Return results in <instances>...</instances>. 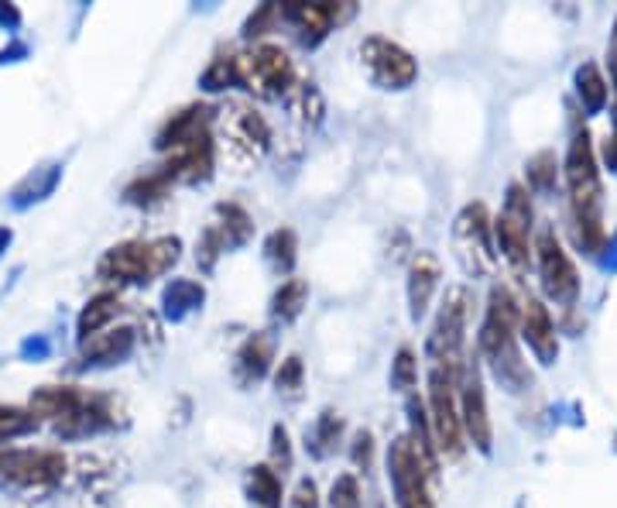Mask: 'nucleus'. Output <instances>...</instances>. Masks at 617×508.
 <instances>
[{"label":"nucleus","mask_w":617,"mask_h":508,"mask_svg":"<svg viewBox=\"0 0 617 508\" xmlns=\"http://www.w3.org/2000/svg\"><path fill=\"white\" fill-rule=\"evenodd\" d=\"M576 93L583 100V107L590 113L603 111V103H607V83H603L601 69L593 66V62H583L580 69H576Z\"/></svg>","instance_id":"25"},{"label":"nucleus","mask_w":617,"mask_h":508,"mask_svg":"<svg viewBox=\"0 0 617 508\" xmlns=\"http://www.w3.org/2000/svg\"><path fill=\"white\" fill-rule=\"evenodd\" d=\"M566 185H570V203H573L576 244L583 251L597 254L607 240L603 230V189L601 172H597V155L590 144V131H576L566 155Z\"/></svg>","instance_id":"1"},{"label":"nucleus","mask_w":617,"mask_h":508,"mask_svg":"<svg viewBox=\"0 0 617 508\" xmlns=\"http://www.w3.org/2000/svg\"><path fill=\"white\" fill-rule=\"evenodd\" d=\"M292 508H319V492H316V481L302 478L298 484H295Z\"/></svg>","instance_id":"38"},{"label":"nucleus","mask_w":617,"mask_h":508,"mask_svg":"<svg viewBox=\"0 0 617 508\" xmlns=\"http://www.w3.org/2000/svg\"><path fill=\"white\" fill-rule=\"evenodd\" d=\"M518 320H521V337L528 340L535 357H539L542 365H552L556 354H559V340H556V326H552V316H549L546 306L535 296H528L521 302Z\"/></svg>","instance_id":"16"},{"label":"nucleus","mask_w":617,"mask_h":508,"mask_svg":"<svg viewBox=\"0 0 617 508\" xmlns=\"http://www.w3.org/2000/svg\"><path fill=\"white\" fill-rule=\"evenodd\" d=\"M306 299H308L306 279H285L278 285V292L271 296V316L281 320V323H292L295 316L306 310Z\"/></svg>","instance_id":"22"},{"label":"nucleus","mask_w":617,"mask_h":508,"mask_svg":"<svg viewBox=\"0 0 617 508\" xmlns=\"http://www.w3.org/2000/svg\"><path fill=\"white\" fill-rule=\"evenodd\" d=\"M371 460H374V437H371L367 429H361V433L353 437V464L367 471Z\"/></svg>","instance_id":"39"},{"label":"nucleus","mask_w":617,"mask_h":508,"mask_svg":"<svg viewBox=\"0 0 617 508\" xmlns=\"http://www.w3.org/2000/svg\"><path fill=\"white\" fill-rule=\"evenodd\" d=\"M460 371L435 367L429 375V426H433L435 453L460 457L463 453V423H460V398H456Z\"/></svg>","instance_id":"4"},{"label":"nucleus","mask_w":617,"mask_h":508,"mask_svg":"<svg viewBox=\"0 0 617 508\" xmlns=\"http://www.w3.org/2000/svg\"><path fill=\"white\" fill-rule=\"evenodd\" d=\"M134 351V330H107V333H97V337L86 340L83 357L93 361V365H103V361H117V357H127Z\"/></svg>","instance_id":"21"},{"label":"nucleus","mask_w":617,"mask_h":508,"mask_svg":"<svg viewBox=\"0 0 617 508\" xmlns=\"http://www.w3.org/2000/svg\"><path fill=\"white\" fill-rule=\"evenodd\" d=\"M611 76H614V86H617V21H614V38H611Z\"/></svg>","instance_id":"42"},{"label":"nucleus","mask_w":617,"mask_h":508,"mask_svg":"<svg viewBox=\"0 0 617 508\" xmlns=\"http://www.w3.org/2000/svg\"><path fill=\"white\" fill-rule=\"evenodd\" d=\"M535 258H539V275H542V289L549 299H556L562 306H570L580 292V279L570 261V254L562 251L559 238L552 227H542L535 238Z\"/></svg>","instance_id":"10"},{"label":"nucleus","mask_w":617,"mask_h":508,"mask_svg":"<svg viewBox=\"0 0 617 508\" xmlns=\"http://www.w3.org/2000/svg\"><path fill=\"white\" fill-rule=\"evenodd\" d=\"M302 357H285L278 367V375H275V385H278L281 392H295V388H302Z\"/></svg>","instance_id":"36"},{"label":"nucleus","mask_w":617,"mask_h":508,"mask_svg":"<svg viewBox=\"0 0 617 508\" xmlns=\"http://www.w3.org/2000/svg\"><path fill=\"white\" fill-rule=\"evenodd\" d=\"M340 433H343V419H340L333 409H326L323 416H319L316 429H312V453H316V457L333 453L340 443Z\"/></svg>","instance_id":"29"},{"label":"nucleus","mask_w":617,"mask_h":508,"mask_svg":"<svg viewBox=\"0 0 617 508\" xmlns=\"http://www.w3.org/2000/svg\"><path fill=\"white\" fill-rule=\"evenodd\" d=\"M247 494H251L254 505L261 508H281V478L275 467L257 464L247 474Z\"/></svg>","instance_id":"23"},{"label":"nucleus","mask_w":617,"mask_h":508,"mask_svg":"<svg viewBox=\"0 0 617 508\" xmlns=\"http://www.w3.org/2000/svg\"><path fill=\"white\" fill-rule=\"evenodd\" d=\"M226 138L244 148L247 155H261L267 148V124L251 111V107H230V113L224 117Z\"/></svg>","instance_id":"18"},{"label":"nucleus","mask_w":617,"mask_h":508,"mask_svg":"<svg viewBox=\"0 0 617 508\" xmlns=\"http://www.w3.org/2000/svg\"><path fill=\"white\" fill-rule=\"evenodd\" d=\"M388 474H392L398 508H435L433 494H429L433 474L422 467L419 453L412 450L408 437H398L388 447Z\"/></svg>","instance_id":"8"},{"label":"nucleus","mask_w":617,"mask_h":508,"mask_svg":"<svg viewBox=\"0 0 617 508\" xmlns=\"http://www.w3.org/2000/svg\"><path fill=\"white\" fill-rule=\"evenodd\" d=\"M603 162H607V169L617 172V113H614V134L603 144Z\"/></svg>","instance_id":"41"},{"label":"nucleus","mask_w":617,"mask_h":508,"mask_svg":"<svg viewBox=\"0 0 617 508\" xmlns=\"http://www.w3.org/2000/svg\"><path fill=\"white\" fill-rule=\"evenodd\" d=\"M267 251V261L275 265V271H292L295 269V258H298V244H295V230H288V227H278L271 238H267L265 244Z\"/></svg>","instance_id":"28"},{"label":"nucleus","mask_w":617,"mask_h":508,"mask_svg":"<svg viewBox=\"0 0 617 508\" xmlns=\"http://www.w3.org/2000/svg\"><path fill=\"white\" fill-rule=\"evenodd\" d=\"M169 185L172 179L165 175V172H148V175H141L138 183L127 185V203H138V206H152V203H158V199L169 196Z\"/></svg>","instance_id":"27"},{"label":"nucleus","mask_w":617,"mask_h":508,"mask_svg":"<svg viewBox=\"0 0 617 508\" xmlns=\"http://www.w3.org/2000/svg\"><path fill=\"white\" fill-rule=\"evenodd\" d=\"M460 423H463V437L470 439L480 453H491L494 443V429H491V416H487V392H484V381H480V367H466V378L460 385Z\"/></svg>","instance_id":"12"},{"label":"nucleus","mask_w":617,"mask_h":508,"mask_svg":"<svg viewBox=\"0 0 617 508\" xmlns=\"http://www.w3.org/2000/svg\"><path fill=\"white\" fill-rule=\"evenodd\" d=\"M210 230L216 234V240L224 244V251H226V248H240L244 240L251 238L254 224L240 206H234V203H220V206H216V220L210 224Z\"/></svg>","instance_id":"19"},{"label":"nucleus","mask_w":617,"mask_h":508,"mask_svg":"<svg viewBox=\"0 0 617 508\" xmlns=\"http://www.w3.org/2000/svg\"><path fill=\"white\" fill-rule=\"evenodd\" d=\"M463 333H466V292L463 289H449L443 306H439L433 333H429V354H433L435 367L460 371Z\"/></svg>","instance_id":"9"},{"label":"nucleus","mask_w":617,"mask_h":508,"mask_svg":"<svg viewBox=\"0 0 617 508\" xmlns=\"http://www.w3.org/2000/svg\"><path fill=\"white\" fill-rule=\"evenodd\" d=\"M515 333H518V306H515V296L507 292L505 285H494L491 299H487V316H484V326H480V337H477L480 354L494 365L497 378L511 381V385H521L528 375H525V367H521Z\"/></svg>","instance_id":"2"},{"label":"nucleus","mask_w":617,"mask_h":508,"mask_svg":"<svg viewBox=\"0 0 617 508\" xmlns=\"http://www.w3.org/2000/svg\"><path fill=\"white\" fill-rule=\"evenodd\" d=\"M435 289H439V261L435 254L419 251L408 265V316L412 320H422L429 312Z\"/></svg>","instance_id":"17"},{"label":"nucleus","mask_w":617,"mask_h":508,"mask_svg":"<svg viewBox=\"0 0 617 508\" xmlns=\"http://www.w3.org/2000/svg\"><path fill=\"white\" fill-rule=\"evenodd\" d=\"M556 179H559V165H556V155L552 152H539V155L528 162V183L535 185V189H542V193H549L552 185H556Z\"/></svg>","instance_id":"32"},{"label":"nucleus","mask_w":617,"mask_h":508,"mask_svg":"<svg viewBox=\"0 0 617 508\" xmlns=\"http://www.w3.org/2000/svg\"><path fill=\"white\" fill-rule=\"evenodd\" d=\"M38 426V416L25 409H15V406H0V437H21V433H31Z\"/></svg>","instance_id":"33"},{"label":"nucleus","mask_w":617,"mask_h":508,"mask_svg":"<svg viewBox=\"0 0 617 508\" xmlns=\"http://www.w3.org/2000/svg\"><path fill=\"white\" fill-rule=\"evenodd\" d=\"M415 381H419V361H415V354L408 351V347H402L392 361V385L398 392H412Z\"/></svg>","instance_id":"31"},{"label":"nucleus","mask_w":617,"mask_h":508,"mask_svg":"<svg viewBox=\"0 0 617 508\" xmlns=\"http://www.w3.org/2000/svg\"><path fill=\"white\" fill-rule=\"evenodd\" d=\"M117 296H97V299H89V306H86L83 312H79V340H89V337H97L103 326L110 323L113 316H117Z\"/></svg>","instance_id":"26"},{"label":"nucleus","mask_w":617,"mask_h":508,"mask_svg":"<svg viewBox=\"0 0 617 508\" xmlns=\"http://www.w3.org/2000/svg\"><path fill=\"white\" fill-rule=\"evenodd\" d=\"M494 240L497 251L515 271H525L532 261V203L521 185H511L505 199V210L494 220Z\"/></svg>","instance_id":"6"},{"label":"nucleus","mask_w":617,"mask_h":508,"mask_svg":"<svg viewBox=\"0 0 617 508\" xmlns=\"http://www.w3.org/2000/svg\"><path fill=\"white\" fill-rule=\"evenodd\" d=\"M285 21H292L298 38L306 45H319L333 25L353 15V4H333V0H288L278 7Z\"/></svg>","instance_id":"11"},{"label":"nucleus","mask_w":617,"mask_h":508,"mask_svg":"<svg viewBox=\"0 0 617 508\" xmlns=\"http://www.w3.org/2000/svg\"><path fill=\"white\" fill-rule=\"evenodd\" d=\"M66 474V457L52 450H15L0 453V478L11 484H52Z\"/></svg>","instance_id":"13"},{"label":"nucleus","mask_w":617,"mask_h":508,"mask_svg":"<svg viewBox=\"0 0 617 508\" xmlns=\"http://www.w3.org/2000/svg\"><path fill=\"white\" fill-rule=\"evenodd\" d=\"M183 240L179 238H158V240H124L99 258L97 275L107 282H134L144 285L165 275L179 261Z\"/></svg>","instance_id":"3"},{"label":"nucleus","mask_w":617,"mask_h":508,"mask_svg":"<svg viewBox=\"0 0 617 508\" xmlns=\"http://www.w3.org/2000/svg\"><path fill=\"white\" fill-rule=\"evenodd\" d=\"M329 505L333 508H361V484H357L353 474H340V478L333 481Z\"/></svg>","instance_id":"35"},{"label":"nucleus","mask_w":617,"mask_h":508,"mask_svg":"<svg viewBox=\"0 0 617 508\" xmlns=\"http://www.w3.org/2000/svg\"><path fill=\"white\" fill-rule=\"evenodd\" d=\"M234 66H237V86L251 90L254 97L275 100L295 86L292 58L278 45H254L251 52L234 58Z\"/></svg>","instance_id":"5"},{"label":"nucleus","mask_w":617,"mask_h":508,"mask_svg":"<svg viewBox=\"0 0 617 508\" xmlns=\"http://www.w3.org/2000/svg\"><path fill=\"white\" fill-rule=\"evenodd\" d=\"M278 17H281V11L275 7V4L257 7V15H251V21H247V38H254V35H265V28H271Z\"/></svg>","instance_id":"37"},{"label":"nucleus","mask_w":617,"mask_h":508,"mask_svg":"<svg viewBox=\"0 0 617 508\" xmlns=\"http://www.w3.org/2000/svg\"><path fill=\"white\" fill-rule=\"evenodd\" d=\"M271 453H275V464H281V471L292 464V447H288V429L285 426H275L271 429Z\"/></svg>","instance_id":"40"},{"label":"nucleus","mask_w":617,"mask_h":508,"mask_svg":"<svg viewBox=\"0 0 617 508\" xmlns=\"http://www.w3.org/2000/svg\"><path fill=\"white\" fill-rule=\"evenodd\" d=\"M83 406V398L76 388H38L31 396V412H42V416H56V419H66L69 412H76Z\"/></svg>","instance_id":"24"},{"label":"nucleus","mask_w":617,"mask_h":508,"mask_svg":"<svg viewBox=\"0 0 617 508\" xmlns=\"http://www.w3.org/2000/svg\"><path fill=\"white\" fill-rule=\"evenodd\" d=\"M203 86L206 90H226V86H237V66L230 56L213 58V66L203 72Z\"/></svg>","instance_id":"34"},{"label":"nucleus","mask_w":617,"mask_h":508,"mask_svg":"<svg viewBox=\"0 0 617 508\" xmlns=\"http://www.w3.org/2000/svg\"><path fill=\"white\" fill-rule=\"evenodd\" d=\"M381 508H384V505H381Z\"/></svg>","instance_id":"43"},{"label":"nucleus","mask_w":617,"mask_h":508,"mask_svg":"<svg viewBox=\"0 0 617 508\" xmlns=\"http://www.w3.org/2000/svg\"><path fill=\"white\" fill-rule=\"evenodd\" d=\"M210 138V107L206 103H193L183 107L179 113H172L165 127L158 131V148L162 152H179L185 144Z\"/></svg>","instance_id":"15"},{"label":"nucleus","mask_w":617,"mask_h":508,"mask_svg":"<svg viewBox=\"0 0 617 508\" xmlns=\"http://www.w3.org/2000/svg\"><path fill=\"white\" fill-rule=\"evenodd\" d=\"M203 302V289L196 282H189V279H179V282H172L165 289V306H169L172 316H183L185 310H193Z\"/></svg>","instance_id":"30"},{"label":"nucleus","mask_w":617,"mask_h":508,"mask_svg":"<svg viewBox=\"0 0 617 508\" xmlns=\"http://www.w3.org/2000/svg\"><path fill=\"white\" fill-rule=\"evenodd\" d=\"M494 224L487 217L484 203H470L466 210L456 217V244L466 254H477V269H491L494 265Z\"/></svg>","instance_id":"14"},{"label":"nucleus","mask_w":617,"mask_h":508,"mask_svg":"<svg viewBox=\"0 0 617 508\" xmlns=\"http://www.w3.org/2000/svg\"><path fill=\"white\" fill-rule=\"evenodd\" d=\"M361 58H364L371 83L381 86V90H408L419 79V62L392 38H381V35L364 38L361 42Z\"/></svg>","instance_id":"7"},{"label":"nucleus","mask_w":617,"mask_h":508,"mask_svg":"<svg viewBox=\"0 0 617 508\" xmlns=\"http://www.w3.org/2000/svg\"><path fill=\"white\" fill-rule=\"evenodd\" d=\"M271 337L265 333H254L244 347L237 351V378L244 385H251V381H261L267 375V367H271Z\"/></svg>","instance_id":"20"}]
</instances>
